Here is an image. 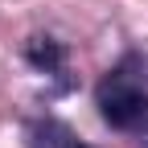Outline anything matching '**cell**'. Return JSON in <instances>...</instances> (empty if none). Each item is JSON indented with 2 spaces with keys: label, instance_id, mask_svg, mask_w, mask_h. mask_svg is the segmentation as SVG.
Segmentation results:
<instances>
[{
  "label": "cell",
  "instance_id": "obj_1",
  "mask_svg": "<svg viewBox=\"0 0 148 148\" xmlns=\"http://www.w3.org/2000/svg\"><path fill=\"white\" fill-rule=\"evenodd\" d=\"M99 111L111 127H136L148 115V78L115 70L99 82Z\"/></svg>",
  "mask_w": 148,
  "mask_h": 148
},
{
  "label": "cell",
  "instance_id": "obj_3",
  "mask_svg": "<svg viewBox=\"0 0 148 148\" xmlns=\"http://www.w3.org/2000/svg\"><path fill=\"white\" fill-rule=\"evenodd\" d=\"M66 148H86V144H66Z\"/></svg>",
  "mask_w": 148,
  "mask_h": 148
},
{
  "label": "cell",
  "instance_id": "obj_2",
  "mask_svg": "<svg viewBox=\"0 0 148 148\" xmlns=\"http://www.w3.org/2000/svg\"><path fill=\"white\" fill-rule=\"evenodd\" d=\"M25 58H29L33 66H41V70H58V66H62V58H66V49H62L58 41H45V37H33V41L25 45Z\"/></svg>",
  "mask_w": 148,
  "mask_h": 148
}]
</instances>
